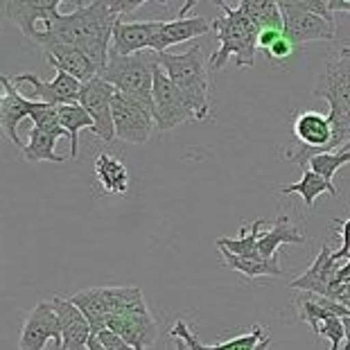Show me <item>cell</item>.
I'll use <instances>...</instances> for the list:
<instances>
[{
  "instance_id": "cell-35",
  "label": "cell",
  "mask_w": 350,
  "mask_h": 350,
  "mask_svg": "<svg viewBox=\"0 0 350 350\" xmlns=\"http://www.w3.org/2000/svg\"><path fill=\"white\" fill-rule=\"evenodd\" d=\"M95 337L100 339V344L107 350H136L133 346L126 344L120 334H116L113 330H109V327H107V330H102L100 334H95Z\"/></svg>"
},
{
  "instance_id": "cell-37",
  "label": "cell",
  "mask_w": 350,
  "mask_h": 350,
  "mask_svg": "<svg viewBox=\"0 0 350 350\" xmlns=\"http://www.w3.org/2000/svg\"><path fill=\"white\" fill-rule=\"evenodd\" d=\"M327 7H330L332 14H337V12L350 14V0H327Z\"/></svg>"
},
{
  "instance_id": "cell-14",
  "label": "cell",
  "mask_w": 350,
  "mask_h": 350,
  "mask_svg": "<svg viewBox=\"0 0 350 350\" xmlns=\"http://www.w3.org/2000/svg\"><path fill=\"white\" fill-rule=\"evenodd\" d=\"M52 305H55L59 327H62V348L59 350H88L93 327L88 323V319L81 314V310L64 296H55Z\"/></svg>"
},
{
  "instance_id": "cell-42",
  "label": "cell",
  "mask_w": 350,
  "mask_h": 350,
  "mask_svg": "<svg viewBox=\"0 0 350 350\" xmlns=\"http://www.w3.org/2000/svg\"><path fill=\"white\" fill-rule=\"evenodd\" d=\"M341 152H350V140H348V143H346L344 147H341Z\"/></svg>"
},
{
  "instance_id": "cell-29",
  "label": "cell",
  "mask_w": 350,
  "mask_h": 350,
  "mask_svg": "<svg viewBox=\"0 0 350 350\" xmlns=\"http://www.w3.org/2000/svg\"><path fill=\"white\" fill-rule=\"evenodd\" d=\"M59 120H62L64 129L70 133V156L75 159L77 152H79V131L81 129L93 131V120L79 102L59 107Z\"/></svg>"
},
{
  "instance_id": "cell-8",
  "label": "cell",
  "mask_w": 350,
  "mask_h": 350,
  "mask_svg": "<svg viewBox=\"0 0 350 350\" xmlns=\"http://www.w3.org/2000/svg\"><path fill=\"white\" fill-rule=\"evenodd\" d=\"M113 95L116 88L107 84L102 77H95L81 86L79 104L93 120V131L104 143H113L116 126H113Z\"/></svg>"
},
{
  "instance_id": "cell-12",
  "label": "cell",
  "mask_w": 350,
  "mask_h": 350,
  "mask_svg": "<svg viewBox=\"0 0 350 350\" xmlns=\"http://www.w3.org/2000/svg\"><path fill=\"white\" fill-rule=\"evenodd\" d=\"M14 84H29L32 86L34 100L43 102V104H52V107H64V104H75L79 102V93H81V81L70 77L68 72L57 70L55 79L43 81L41 77L32 75V72H23V75H16L12 79Z\"/></svg>"
},
{
  "instance_id": "cell-13",
  "label": "cell",
  "mask_w": 350,
  "mask_h": 350,
  "mask_svg": "<svg viewBox=\"0 0 350 350\" xmlns=\"http://www.w3.org/2000/svg\"><path fill=\"white\" fill-rule=\"evenodd\" d=\"M0 84L5 88V95L0 100V126H3L5 136L10 138V143L23 152L25 143H21L18 138V124L32 116V111L36 109V100H29L23 93H18L16 84L7 75L0 77Z\"/></svg>"
},
{
  "instance_id": "cell-33",
  "label": "cell",
  "mask_w": 350,
  "mask_h": 350,
  "mask_svg": "<svg viewBox=\"0 0 350 350\" xmlns=\"http://www.w3.org/2000/svg\"><path fill=\"white\" fill-rule=\"evenodd\" d=\"M294 52H296V46L287 39L285 34H282L280 39L275 41L271 48H267V50H265V57L269 59V62H285V59L292 57Z\"/></svg>"
},
{
  "instance_id": "cell-40",
  "label": "cell",
  "mask_w": 350,
  "mask_h": 350,
  "mask_svg": "<svg viewBox=\"0 0 350 350\" xmlns=\"http://www.w3.org/2000/svg\"><path fill=\"white\" fill-rule=\"evenodd\" d=\"M174 350H192L185 341H181V339H174Z\"/></svg>"
},
{
  "instance_id": "cell-6",
  "label": "cell",
  "mask_w": 350,
  "mask_h": 350,
  "mask_svg": "<svg viewBox=\"0 0 350 350\" xmlns=\"http://www.w3.org/2000/svg\"><path fill=\"white\" fill-rule=\"evenodd\" d=\"M282 32L296 48L310 41H334L337 39V27L334 21H327L319 14L303 10L299 0H282Z\"/></svg>"
},
{
  "instance_id": "cell-41",
  "label": "cell",
  "mask_w": 350,
  "mask_h": 350,
  "mask_svg": "<svg viewBox=\"0 0 350 350\" xmlns=\"http://www.w3.org/2000/svg\"><path fill=\"white\" fill-rule=\"evenodd\" d=\"M341 52H344L346 57H350V46H344V48H341Z\"/></svg>"
},
{
  "instance_id": "cell-26",
  "label": "cell",
  "mask_w": 350,
  "mask_h": 350,
  "mask_svg": "<svg viewBox=\"0 0 350 350\" xmlns=\"http://www.w3.org/2000/svg\"><path fill=\"white\" fill-rule=\"evenodd\" d=\"M258 29H282L280 5L273 0H242L235 5Z\"/></svg>"
},
{
  "instance_id": "cell-28",
  "label": "cell",
  "mask_w": 350,
  "mask_h": 350,
  "mask_svg": "<svg viewBox=\"0 0 350 350\" xmlns=\"http://www.w3.org/2000/svg\"><path fill=\"white\" fill-rule=\"evenodd\" d=\"M55 145H57L55 136L32 126V129H29V138L25 143V150L21 154H23V159L29 163H66L68 159L57 154Z\"/></svg>"
},
{
  "instance_id": "cell-11",
  "label": "cell",
  "mask_w": 350,
  "mask_h": 350,
  "mask_svg": "<svg viewBox=\"0 0 350 350\" xmlns=\"http://www.w3.org/2000/svg\"><path fill=\"white\" fill-rule=\"evenodd\" d=\"M339 260L334 256V249L323 244L319 249L317 260L312 262V267L305 273H301L299 278L289 282V287L296 289V292H305V294H317V296H325L330 299L337 289V273H339Z\"/></svg>"
},
{
  "instance_id": "cell-17",
  "label": "cell",
  "mask_w": 350,
  "mask_h": 350,
  "mask_svg": "<svg viewBox=\"0 0 350 350\" xmlns=\"http://www.w3.org/2000/svg\"><path fill=\"white\" fill-rule=\"evenodd\" d=\"M43 57L48 59L50 66H55V70L68 72L70 77L79 79L81 84L100 77V68L86 52H81L75 46H50L43 48Z\"/></svg>"
},
{
  "instance_id": "cell-18",
  "label": "cell",
  "mask_w": 350,
  "mask_h": 350,
  "mask_svg": "<svg viewBox=\"0 0 350 350\" xmlns=\"http://www.w3.org/2000/svg\"><path fill=\"white\" fill-rule=\"evenodd\" d=\"M213 29L204 16H190V18H174V21H161L159 34H156L154 52L165 55L167 48L176 46V43L192 41L197 36H204Z\"/></svg>"
},
{
  "instance_id": "cell-36",
  "label": "cell",
  "mask_w": 350,
  "mask_h": 350,
  "mask_svg": "<svg viewBox=\"0 0 350 350\" xmlns=\"http://www.w3.org/2000/svg\"><path fill=\"white\" fill-rule=\"evenodd\" d=\"M282 34H285L282 29H260V34H258V50L265 52L267 48H271Z\"/></svg>"
},
{
  "instance_id": "cell-21",
  "label": "cell",
  "mask_w": 350,
  "mask_h": 350,
  "mask_svg": "<svg viewBox=\"0 0 350 350\" xmlns=\"http://www.w3.org/2000/svg\"><path fill=\"white\" fill-rule=\"evenodd\" d=\"M219 249V247H217ZM219 256L224 260L226 269H233L237 273L247 275V278L256 280V278H282L285 271L280 267V258L275 256L271 260L265 258H237L233 253H228L226 249H219Z\"/></svg>"
},
{
  "instance_id": "cell-9",
  "label": "cell",
  "mask_w": 350,
  "mask_h": 350,
  "mask_svg": "<svg viewBox=\"0 0 350 350\" xmlns=\"http://www.w3.org/2000/svg\"><path fill=\"white\" fill-rule=\"evenodd\" d=\"M192 120L188 107L174 86V81L167 77V72L161 68L154 75V122L161 131H172L176 126Z\"/></svg>"
},
{
  "instance_id": "cell-34",
  "label": "cell",
  "mask_w": 350,
  "mask_h": 350,
  "mask_svg": "<svg viewBox=\"0 0 350 350\" xmlns=\"http://www.w3.org/2000/svg\"><path fill=\"white\" fill-rule=\"evenodd\" d=\"M334 226L339 228L341 235V247L334 251L337 260H348L350 258V215L346 219H334Z\"/></svg>"
},
{
  "instance_id": "cell-30",
  "label": "cell",
  "mask_w": 350,
  "mask_h": 350,
  "mask_svg": "<svg viewBox=\"0 0 350 350\" xmlns=\"http://www.w3.org/2000/svg\"><path fill=\"white\" fill-rule=\"evenodd\" d=\"M29 120L34 122L36 129L50 133V136L59 138H68L70 140V133L62 126V120H59V107H52V104H43V102H36V109L32 111Z\"/></svg>"
},
{
  "instance_id": "cell-3",
  "label": "cell",
  "mask_w": 350,
  "mask_h": 350,
  "mask_svg": "<svg viewBox=\"0 0 350 350\" xmlns=\"http://www.w3.org/2000/svg\"><path fill=\"white\" fill-rule=\"evenodd\" d=\"M161 68L174 81L192 120L204 122L211 116V75L206 70L204 48L192 46L181 55H161Z\"/></svg>"
},
{
  "instance_id": "cell-43",
  "label": "cell",
  "mask_w": 350,
  "mask_h": 350,
  "mask_svg": "<svg viewBox=\"0 0 350 350\" xmlns=\"http://www.w3.org/2000/svg\"><path fill=\"white\" fill-rule=\"evenodd\" d=\"M341 285H348V287H350V275H348V278H346L344 282H341Z\"/></svg>"
},
{
  "instance_id": "cell-20",
  "label": "cell",
  "mask_w": 350,
  "mask_h": 350,
  "mask_svg": "<svg viewBox=\"0 0 350 350\" xmlns=\"http://www.w3.org/2000/svg\"><path fill=\"white\" fill-rule=\"evenodd\" d=\"M305 237L301 233L299 226H294V221L289 215H278L273 221V226L269 230H265L262 237H260L258 244V253L260 258L271 260L278 256V249L282 244H303Z\"/></svg>"
},
{
  "instance_id": "cell-22",
  "label": "cell",
  "mask_w": 350,
  "mask_h": 350,
  "mask_svg": "<svg viewBox=\"0 0 350 350\" xmlns=\"http://www.w3.org/2000/svg\"><path fill=\"white\" fill-rule=\"evenodd\" d=\"M95 176L102 183V188L107 195H118L122 197L129 190V174H126V167L122 165L120 159L111 156L107 152H102L98 159H95Z\"/></svg>"
},
{
  "instance_id": "cell-1",
  "label": "cell",
  "mask_w": 350,
  "mask_h": 350,
  "mask_svg": "<svg viewBox=\"0 0 350 350\" xmlns=\"http://www.w3.org/2000/svg\"><path fill=\"white\" fill-rule=\"evenodd\" d=\"M215 5L221 10L219 16L213 21V29L219 41V48L208 59L211 68L221 70L230 57H235L237 68H253L256 66L260 29L237 7L224 3V0H217Z\"/></svg>"
},
{
  "instance_id": "cell-7",
  "label": "cell",
  "mask_w": 350,
  "mask_h": 350,
  "mask_svg": "<svg viewBox=\"0 0 350 350\" xmlns=\"http://www.w3.org/2000/svg\"><path fill=\"white\" fill-rule=\"evenodd\" d=\"M154 109L143 102H136L126 95H113V126L116 138L131 145H145L152 138Z\"/></svg>"
},
{
  "instance_id": "cell-10",
  "label": "cell",
  "mask_w": 350,
  "mask_h": 350,
  "mask_svg": "<svg viewBox=\"0 0 350 350\" xmlns=\"http://www.w3.org/2000/svg\"><path fill=\"white\" fill-rule=\"evenodd\" d=\"M50 341H55L57 350L62 348V327L52 301H41L29 310L23 327L18 334V350H43Z\"/></svg>"
},
{
  "instance_id": "cell-38",
  "label": "cell",
  "mask_w": 350,
  "mask_h": 350,
  "mask_svg": "<svg viewBox=\"0 0 350 350\" xmlns=\"http://www.w3.org/2000/svg\"><path fill=\"white\" fill-rule=\"evenodd\" d=\"M341 321H344V332H346V344L341 350H350V314L341 319Z\"/></svg>"
},
{
  "instance_id": "cell-39",
  "label": "cell",
  "mask_w": 350,
  "mask_h": 350,
  "mask_svg": "<svg viewBox=\"0 0 350 350\" xmlns=\"http://www.w3.org/2000/svg\"><path fill=\"white\" fill-rule=\"evenodd\" d=\"M88 350H107V348H104V346L100 344V339H98V337H95V334H93V337H91V341H88Z\"/></svg>"
},
{
  "instance_id": "cell-4",
  "label": "cell",
  "mask_w": 350,
  "mask_h": 350,
  "mask_svg": "<svg viewBox=\"0 0 350 350\" xmlns=\"http://www.w3.org/2000/svg\"><path fill=\"white\" fill-rule=\"evenodd\" d=\"M161 66V55L154 50H143L136 55H113L109 52V62L100 77L116 88V93L143 102L154 109V75Z\"/></svg>"
},
{
  "instance_id": "cell-19",
  "label": "cell",
  "mask_w": 350,
  "mask_h": 350,
  "mask_svg": "<svg viewBox=\"0 0 350 350\" xmlns=\"http://www.w3.org/2000/svg\"><path fill=\"white\" fill-rule=\"evenodd\" d=\"M170 337L185 341V344H188L192 350H256V348L260 346V341L265 339V334H262V327H260V325H253L249 332L237 334V337L224 341V344L206 346V344H201V341L197 339V334L190 330L188 323L178 319V321L174 323V327H172V332H170Z\"/></svg>"
},
{
  "instance_id": "cell-32",
  "label": "cell",
  "mask_w": 350,
  "mask_h": 350,
  "mask_svg": "<svg viewBox=\"0 0 350 350\" xmlns=\"http://www.w3.org/2000/svg\"><path fill=\"white\" fill-rule=\"evenodd\" d=\"M319 337H325L330 341V350H341V341H346V332H344V321L337 314H330L323 319L321 325H319Z\"/></svg>"
},
{
  "instance_id": "cell-2",
  "label": "cell",
  "mask_w": 350,
  "mask_h": 350,
  "mask_svg": "<svg viewBox=\"0 0 350 350\" xmlns=\"http://www.w3.org/2000/svg\"><path fill=\"white\" fill-rule=\"evenodd\" d=\"M312 95L330 104L327 113V120L332 124L330 152H337L350 140V57L341 50L327 57L314 81Z\"/></svg>"
},
{
  "instance_id": "cell-5",
  "label": "cell",
  "mask_w": 350,
  "mask_h": 350,
  "mask_svg": "<svg viewBox=\"0 0 350 350\" xmlns=\"http://www.w3.org/2000/svg\"><path fill=\"white\" fill-rule=\"evenodd\" d=\"M62 5L64 0H5L3 10L5 16L23 32L25 39L43 48L50 25L59 16Z\"/></svg>"
},
{
  "instance_id": "cell-23",
  "label": "cell",
  "mask_w": 350,
  "mask_h": 350,
  "mask_svg": "<svg viewBox=\"0 0 350 350\" xmlns=\"http://www.w3.org/2000/svg\"><path fill=\"white\" fill-rule=\"evenodd\" d=\"M100 294L109 310V319L147 310L140 287H100Z\"/></svg>"
},
{
  "instance_id": "cell-16",
  "label": "cell",
  "mask_w": 350,
  "mask_h": 350,
  "mask_svg": "<svg viewBox=\"0 0 350 350\" xmlns=\"http://www.w3.org/2000/svg\"><path fill=\"white\" fill-rule=\"evenodd\" d=\"M109 330L120 334L126 344L133 346L136 350L152 348L156 344V337H159V325L152 319L150 310L133 312V314H124V317H111Z\"/></svg>"
},
{
  "instance_id": "cell-24",
  "label": "cell",
  "mask_w": 350,
  "mask_h": 350,
  "mask_svg": "<svg viewBox=\"0 0 350 350\" xmlns=\"http://www.w3.org/2000/svg\"><path fill=\"white\" fill-rule=\"evenodd\" d=\"M282 195H299L303 197L305 206H308V211L314 208V201L319 199V195H323L327 192L330 197H339L337 188H334L332 181H325L323 176H319L317 172H312L310 167H303V176L299 183H292V185H285V188H280Z\"/></svg>"
},
{
  "instance_id": "cell-15",
  "label": "cell",
  "mask_w": 350,
  "mask_h": 350,
  "mask_svg": "<svg viewBox=\"0 0 350 350\" xmlns=\"http://www.w3.org/2000/svg\"><path fill=\"white\" fill-rule=\"evenodd\" d=\"M161 21H118L113 29V55H136L143 50H154L156 34H159Z\"/></svg>"
},
{
  "instance_id": "cell-25",
  "label": "cell",
  "mask_w": 350,
  "mask_h": 350,
  "mask_svg": "<svg viewBox=\"0 0 350 350\" xmlns=\"http://www.w3.org/2000/svg\"><path fill=\"white\" fill-rule=\"evenodd\" d=\"M68 299L81 310V314L88 319V323L93 327V334H100L102 330L109 327V310L102 301L100 287H88L81 292L68 296Z\"/></svg>"
},
{
  "instance_id": "cell-27",
  "label": "cell",
  "mask_w": 350,
  "mask_h": 350,
  "mask_svg": "<svg viewBox=\"0 0 350 350\" xmlns=\"http://www.w3.org/2000/svg\"><path fill=\"white\" fill-rule=\"evenodd\" d=\"M262 226H265V219H256L251 226L240 228V233H242L240 237H219L217 247L226 249L228 253H233L237 258H260L258 244H260V237L265 233Z\"/></svg>"
},
{
  "instance_id": "cell-31",
  "label": "cell",
  "mask_w": 350,
  "mask_h": 350,
  "mask_svg": "<svg viewBox=\"0 0 350 350\" xmlns=\"http://www.w3.org/2000/svg\"><path fill=\"white\" fill-rule=\"evenodd\" d=\"M348 163H350V152L337 150V152H325V154L314 156V159H312L305 167H310L312 172L323 176L325 181H332L334 174H337V170L348 165Z\"/></svg>"
}]
</instances>
